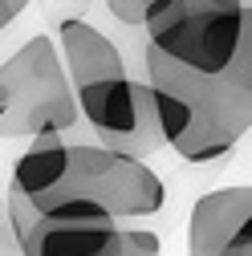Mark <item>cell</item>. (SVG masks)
<instances>
[{"instance_id":"6da1fadb","label":"cell","mask_w":252,"mask_h":256,"mask_svg":"<svg viewBox=\"0 0 252 256\" xmlns=\"http://www.w3.org/2000/svg\"><path fill=\"white\" fill-rule=\"evenodd\" d=\"M146 86L154 98L163 142L187 163H216L252 126V57L220 74L187 70L146 45Z\"/></svg>"},{"instance_id":"7a4b0ae2","label":"cell","mask_w":252,"mask_h":256,"mask_svg":"<svg viewBox=\"0 0 252 256\" xmlns=\"http://www.w3.org/2000/svg\"><path fill=\"white\" fill-rule=\"evenodd\" d=\"M163 200H167V187L142 158L122 154L102 142H70V138H66V158H61L57 179L41 196H33L37 208L86 204V208L110 212L118 220L154 216L163 212Z\"/></svg>"},{"instance_id":"3957f363","label":"cell","mask_w":252,"mask_h":256,"mask_svg":"<svg viewBox=\"0 0 252 256\" xmlns=\"http://www.w3.org/2000/svg\"><path fill=\"white\" fill-rule=\"evenodd\" d=\"M8 212L20 256H163L154 232L86 204L37 208L20 191H8Z\"/></svg>"},{"instance_id":"277c9868","label":"cell","mask_w":252,"mask_h":256,"mask_svg":"<svg viewBox=\"0 0 252 256\" xmlns=\"http://www.w3.org/2000/svg\"><path fill=\"white\" fill-rule=\"evenodd\" d=\"M142 28L154 53L187 70L220 74L232 61L252 57L248 0H154Z\"/></svg>"},{"instance_id":"5b68a950","label":"cell","mask_w":252,"mask_h":256,"mask_svg":"<svg viewBox=\"0 0 252 256\" xmlns=\"http://www.w3.org/2000/svg\"><path fill=\"white\" fill-rule=\"evenodd\" d=\"M78 98L53 37H28L0 61V138H33L41 130H74Z\"/></svg>"},{"instance_id":"8992f818","label":"cell","mask_w":252,"mask_h":256,"mask_svg":"<svg viewBox=\"0 0 252 256\" xmlns=\"http://www.w3.org/2000/svg\"><path fill=\"white\" fill-rule=\"evenodd\" d=\"M74 98H78V114L90 122L102 146H114L134 158H146L159 146H167L146 78H130L126 70H118L90 86H78Z\"/></svg>"},{"instance_id":"52a82bcc","label":"cell","mask_w":252,"mask_h":256,"mask_svg":"<svg viewBox=\"0 0 252 256\" xmlns=\"http://www.w3.org/2000/svg\"><path fill=\"white\" fill-rule=\"evenodd\" d=\"M187 256H252V187L208 191L192 208Z\"/></svg>"},{"instance_id":"ba28073f","label":"cell","mask_w":252,"mask_h":256,"mask_svg":"<svg viewBox=\"0 0 252 256\" xmlns=\"http://www.w3.org/2000/svg\"><path fill=\"white\" fill-rule=\"evenodd\" d=\"M61 158H66V130H41L28 138V150L16 158L12 167V191L20 196H41V191L57 179Z\"/></svg>"},{"instance_id":"9c48e42d","label":"cell","mask_w":252,"mask_h":256,"mask_svg":"<svg viewBox=\"0 0 252 256\" xmlns=\"http://www.w3.org/2000/svg\"><path fill=\"white\" fill-rule=\"evenodd\" d=\"M150 4H154V0H110V12H114V16L122 20V24H130V28H138V24L146 20Z\"/></svg>"},{"instance_id":"30bf717a","label":"cell","mask_w":252,"mask_h":256,"mask_svg":"<svg viewBox=\"0 0 252 256\" xmlns=\"http://www.w3.org/2000/svg\"><path fill=\"white\" fill-rule=\"evenodd\" d=\"M0 256H20L16 228H12V212H8V200L4 196H0Z\"/></svg>"},{"instance_id":"8fae6325","label":"cell","mask_w":252,"mask_h":256,"mask_svg":"<svg viewBox=\"0 0 252 256\" xmlns=\"http://www.w3.org/2000/svg\"><path fill=\"white\" fill-rule=\"evenodd\" d=\"M16 20V12L8 8V0H0V28H4V24H12Z\"/></svg>"},{"instance_id":"7c38bea8","label":"cell","mask_w":252,"mask_h":256,"mask_svg":"<svg viewBox=\"0 0 252 256\" xmlns=\"http://www.w3.org/2000/svg\"><path fill=\"white\" fill-rule=\"evenodd\" d=\"M24 4H28V0H8V8H12V12H16V16H20V12H24Z\"/></svg>"}]
</instances>
